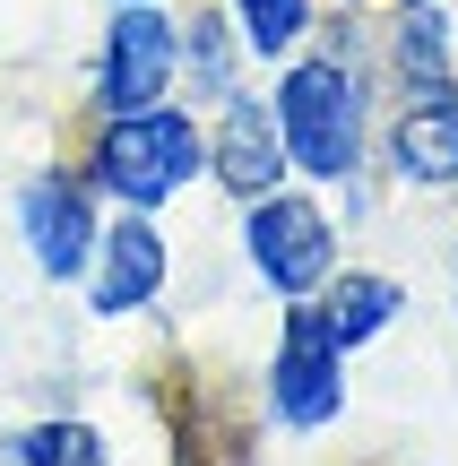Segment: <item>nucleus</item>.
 Here are the masks:
<instances>
[{"mask_svg":"<svg viewBox=\"0 0 458 466\" xmlns=\"http://www.w3.org/2000/svg\"><path fill=\"white\" fill-rule=\"evenodd\" d=\"M269 113H277V138H286L294 173H311V182H355L363 173V78L338 52L286 61Z\"/></svg>","mask_w":458,"mask_h":466,"instance_id":"nucleus-1","label":"nucleus"},{"mask_svg":"<svg viewBox=\"0 0 458 466\" xmlns=\"http://www.w3.org/2000/svg\"><path fill=\"white\" fill-rule=\"evenodd\" d=\"M208 173V130L173 104H138V113H104V138H96V173L87 182L121 208H165L182 199L190 182Z\"/></svg>","mask_w":458,"mask_h":466,"instance_id":"nucleus-2","label":"nucleus"},{"mask_svg":"<svg viewBox=\"0 0 458 466\" xmlns=\"http://www.w3.org/2000/svg\"><path fill=\"white\" fill-rule=\"evenodd\" d=\"M242 250H251L260 285H269L277 302H311L329 285V268H338V225H329L321 199L277 182L269 199L242 208Z\"/></svg>","mask_w":458,"mask_h":466,"instance_id":"nucleus-3","label":"nucleus"},{"mask_svg":"<svg viewBox=\"0 0 458 466\" xmlns=\"http://www.w3.org/2000/svg\"><path fill=\"white\" fill-rule=\"evenodd\" d=\"M269 415L286 432H329L346 415V346L329 337L321 302H294L277 319V354H269Z\"/></svg>","mask_w":458,"mask_h":466,"instance_id":"nucleus-4","label":"nucleus"},{"mask_svg":"<svg viewBox=\"0 0 458 466\" xmlns=\"http://www.w3.org/2000/svg\"><path fill=\"white\" fill-rule=\"evenodd\" d=\"M182 78V26L156 0H113L104 17V52H96V113H138L165 104Z\"/></svg>","mask_w":458,"mask_h":466,"instance_id":"nucleus-5","label":"nucleus"},{"mask_svg":"<svg viewBox=\"0 0 458 466\" xmlns=\"http://www.w3.org/2000/svg\"><path fill=\"white\" fill-rule=\"evenodd\" d=\"M17 233H26V259L35 277L52 285H78L87 259H96V182H78V173H35L26 190H17Z\"/></svg>","mask_w":458,"mask_h":466,"instance_id":"nucleus-6","label":"nucleus"},{"mask_svg":"<svg viewBox=\"0 0 458 466\" xmlns=\"http://www.w3.org/2000/svg\"><path fill=\"white\" fill-rule=\"evenodd\" d=\"M173 277V250H165V225L148 208H121L113 225L96 233V259H87V311L121 319V311H148Z\"/></svg>","mask_w":458,"mask_h":466,"instance_id":"nucleus-7","label":"nucleus"},{"mask_svg":"<svg viewBox=\"0 0 458 466\" xmlns=\"http://www.w3.org/2000/svg\"><path fill=\"white\" fill-rule=\"evenodd\" d=\"M208 173H217V190H234L242 208L269 199L277 182H286V138H277V113L269 96H225L217 104V130H208Z\"/></svg>","mask_w":458,"mask_h":466,"instance_id":"nucleus-8","label":"nucleus"},{"mask_svg":"<svg viewBox=\"0 0 458 466\" xmlns=\"http://www.w3.org/2000/svg\"><path fill=\"white\" fill-rule=\"evenodd\" d=\"M390 165L407 190H450L458 182V104L433 96V104H407L390 121Z\"/></svg>","mask_w":458,"mask_h":466,"instance_id":"nucleus-9","label":"nucleus"},{"mask_svg":"<svg viewBox=\"0 0 458 466\" xmlns=\"http://www.w3.org/2000/svg\"><path fill=\"white\" fill-rule=\"evenodd\" d=\"M407 311V285L398 277H381V268H329V285H321V319H329V337H338L346 354L363 346V337H381L390 319Z\"/></svg>","mask_w":458,"mask_h":466,"instance_id":"nucleus-10","label":"nucleus"},{"mask_svg":"<svg viewBox=\"0 0 458 466\" xmlns=\"http://www.w3.org/2000/svg\"><path fill=\"white\" fill-rule=\"evenodd\" d=\"M398 78L415 86V104L450 96V78H458V44H450L442 0H407V17H398Z\"/></svg>","mask_w":458,"mask_h":466,"instance_id":"nucleus-11","label":"nucleus"},{"mask_svg":"<svg viewBox=\"0 0 458 466\" xmlns=\"http://www.w3.org/2000/svg\"><path fill=\"white\" fill-rule=\"evenodd\" d=\"M242 61H251V52H242L234 17L199 9V17H190V26H182V69H190V78H199V96H208V104L242 96Z\"/></svg>","mask_w":458,"mask_h":466,"instance_id":"nucleus-12","label":"nucleus"},{"mask_svg":"<svg viewBox=\"0 0 458 466\" xmlns=\"http://www.w3.org/2000/svg\"><path fill=\"white\" fill-rule=\"evenodd\" d=\"M311 9H321V0H225V17H234V35H242L251 61L294 52V44L311 35Z\"/></svg>","mask_w":458,"mask_h":466,"instance_id":"nucleus-13","label":"nucleus"},{"mask_svg":"<svg viewBox=\"0 0 458 466\" xmlns=\"http://www.w3.org/2000/svg\"><path fill=\"white\" fill-rule=\"evenodd\" d=\"M9 458L17 466H113V458H104V441H96V423H69V415L26 423V432L9 441Z\"/></svg>","mask_w":458,"mask_h":466,"instance_id":"nucleus-14","label":"nucleus"},{"mask_svg":"<svg viewBox=\"0 0 458 466\" xmlns=\"http://www.w3.org/2000/svg\"><path fill=\"white\" fill-rule=\"evenodd\" d=\"M450 44H458V26H450Z\"/></svg>","mask_w":458,"mask_h":466,"instance_id":"nucleus-15","label":"nucleus"}]
</instances>
